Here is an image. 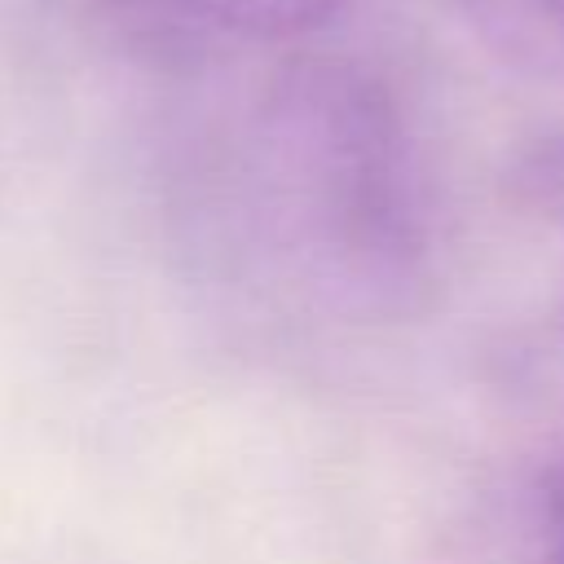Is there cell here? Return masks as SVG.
Returning <instances> with one entry per match:
<instances>
[{"label":"cell","instance_id":"cell-1","mask_svg":"<svg viewBox=\"0 0 564 564\" xmlns=\"http://www.w3.org/2000/svg\"><path fill=\"white\" fill-rule=\"evenodd\" d=\"M282 212L361 291H401L419 269L410 159L388 97L357 75H300L269 119Z\"/></svg>","mask_w":564,"mask_h":564},{"label":"cell","instance_id":"cell-2","mask_svg":"<svg viewBox=\"0 0 564 564\" xmlns=\"http://www.w3.org/2000/svg\"><path fill=\"white\" fill-rule=\"evenodd\" d=\"M181 9L242 35H295L322 26L352 0H176Z\"/></svg>","mask_w":564,"mask_h":564},{"label":"cell","instance_id":"cell-3","mask_svg":"<svg viewBox=\"0 0 564 564\" xmlns=\"http://www.w3.org/2000/svg\"><path fill=\"white\" fill-rule=\"evenodd\" d=\"M480 4L516 40L546 44L551 53H564V0H480Z\"/></svg>","mask_w":564,"mask_h":564},{"label":"cell","instance_id":"cell-4","mask_svg":"<svg viewBox=\"0 0 564 564\" xmlns=\"http://www.w3.org/2000/svg\"><path fill=\"white\" fill-rule=\"evenodd\" d=\"M546 564H564V463L546 489Z\"/></svg>","mask_w":564,"mask_h":564}]
</instances>
